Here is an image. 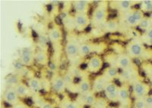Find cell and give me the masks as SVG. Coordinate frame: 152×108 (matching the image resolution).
<instances>
[{"label": "cell", "mask_w": 152, "mask_h": 108, "mask_svg": "<svg viewBox=\"0 0 152 108\" xmlns=\"http://www.w3.org/2000/svg\"><path fill=\"white\" fill-rule=\"evenodd\" d=\"M145 17L144 13L139 9L132 8L125 13L119 14V21L120 26L127 27L129 28H138L141 21Z\"/></svg>", "instance_id": "1"}, {"label": "cell", "mask_w": 152, "mask_h": 108, "mask_svg": "<svg viewBox=\"0 0 152 108\" xmlns=\"http://www.w3.org/2000/svg\"><path fill=\"white\" fill-rule=\"evenodd\" d=\"M106 62L110 66H114L120 71L127 69L134 65L132 59L126 52H119L116 54H108L106 56Z\"/></svg>", "instance_id": "2"}, {"label": "cell", "mask_w": 152, "mask_h": 108, "mask_svg": "<svg viewBox=\"0 0 152 108\" xmlns=\"http://www.w3.org/2000/svg\"><path fill=\"white\" fill-rule=\"evenodd\" d=\"M125 52L131 59L145 58L148 55V50L140 38H132L127 42L125 46Z\"/></svg>", "instance_id": "3"}, {"label": "cell", "mask_w": 152, "mask_h": 108, "mask_svg": "<svg viewBox=\"0 0 152 108\" xmlns=\"http://www.w3.org/2000/svg\"><path fill=\"white\" fill-rule=\"evenodd\" d=\"M109 2L107 1L99 2L92 13L91 25L94 27H102L107 21L109 15Z\"/></svg>", "instance_id": "4"}, {"label": "cell", "mask_w": 152, "mask_h": 108, "mask_svg": "<svg viewBox=\"0 0 152 108\" xmlns=\"http://www.w3.org/2000/svg\"><path fill=\"white\" fill-rule=\"evenodd\" d=\"M105 45L103 43L97 44V43H92V42H85L80 44L79 48V57L84 58L88 56L90 54L94 53L102 52L104 50Z\"/></svg>", "instance_id": "5"}, {"label": "cell", "mask_w": 152, "mask_h": 108, "mask_svg": "<svg viewBox=\"0 0 152 108\" xmlns=\"http://www.w3.org/2000/svg\"><path fill=\"white\" fill-rule=\"evenodd\" d=\"M131 91L129 84H123L119 86L118 93V103L119 108H131Z\"/></svg>", "instance_id": "6"}, {"label": "cell", "mask_w": 152, "mask_h": 108, "mask_svg": "<svg viewBox=\"0 0 152 108\" xmlns=\"http://www.w3.org/2000/svg\"><path fill=\"white\" fill-rule=\"evenodd\" d=\"M151 87L148 84L138 80L132 84V96L135 99L145 98L149 95Z\"/></svg>", "instance_id": "7"}, {"label": "cell", "mask_w": 152, "mask_h": 108, "mask_svg": "<svg viewBox=\"0 0 152 108\" xmlns=\"http://www.w3.org/2000/svg\"><path fill=\"white\" fill-rule=\"evenodd\" d=\"M138 77H139L138 69L136 68V66L134 64L130 68L120 71L119 80L123 84H129V85L131 83H134L136 81L140 80Z\"/></svg>", "instance_id": "8"}, {"label": "cell", "mask_w": 152, "mask_h": 108, "mask_svg": "<svg viewBox=\"0 0 152 108\" xmlns=\"http://www.w3.org/2000/svg\"><path fill=\"white\" fill-rule=\"evenodd\" d=\"M80 44L75 39H69L65 44L64 51L69 60L72 61L77 57H79Z\"/></svg>", "instance_id": "9"}, {"label": "cell", "mask_w": 152, "mask_h": 108, "mask_svg": "<svg viewBox=\"0 0 152 108\" xmlns=\"http://www.w3.org/2000/svg\"><path fill=\"white\" fill-rule=\"evenodd\" d=\"M86 67L88 72L98 73L104 67V59L99 54H94L87 62Z\"/></svg>", "instance_id": "10"}, {"label": "cell", "mask_w": 152, "mask_h": 108, "mask_svg": "<svg viewBox=\"0 0 152 108\" xmlns=\"http://www.w3.org/2000/svg\"><path fill=\"white\" fill-rule=\"evenodd\" d=\"M109 5L111 8L116 10L119 14L125 13L134 8L136 4L140 3L138 1H133V0H119V1H112L110 2Z\"/></svg>", "instance_id": "11"}, {"label": "cell", "mask_w": 152, "mask_h": 108, "mask_svg": "<svg viewBox=\"0 0 152 108\" xmlns=\"http://www.w3.org/2000/svg\"><path fill=\"white\" fill-rule=\"evenodd\" d=\"M51 89L56 94H62L66 90V85L65 83L63 76L59 72H54L50 79Z\"/></svg>", "instance_id": "12"}, {"label": "cell", "mask_w": 152, "mask_h": 108, "mask_svg": "<svg viewBox=\"0 0 152 108\" xmlns=\"http://www.w3.org/2000/svg\"><path fill=\"white\" fill-rule=\"evenodd\" d=\"M75 30L78 31H84L91 24V18L88 14L75 13L73 15Z\"/></svg>", "instance_id": "13"}, {"label": "cell", "mask_w": 152, "mask_h": 108, "mask_svg": "<svg viewBox=\"0 0 152 108\" xmlns=\"http://www.w3.org/2000/svg\"><path fill=\"white\" fill-rule=\"evenodd\" d=\"M119 88V86L115 82H107L104 91L107 101L113 103H117Z\"/></svg>", "instance_id": "14"}, {"label": "cell", "mask_w": 152, "mask_h": 108, "mask_svg": "<svg viewBox=\"0 0 152 108\" xmlns=\"http://www.w3.org/2000/svg\"><path fill=\"white\" fill-rule=\"evenodd\" d=\"M92 91V83L88 78H83L81 81L75 83L72 89L70 92L79 94H83Z\"/></svg>", "instance_id": "15"}, {"label": "cell", "mask_w": 152, "mask_h": 108, "mask_svg": "<svg viewBox=\"0 0 152 108\" xmlns=\"http://www.w3.org/2000/svg\"><path fill=\"white\" fill-rule=\"evenodd\" d=\"M19 96L16 93L14 88H6L3 94V101L10 107H15L20 103Z\"/></svg>", "instance_id": "16"}, {"label": "cell", "mask_w": 152, "mask_h": 108, "mask_svg": "<svg viewBox=\"0 0 152 108\" xmlns=\"http://www.w3.org/2000/svg\"><path fill=\"white\" fill-rule=\"evenodd\" d=\"M19 59L26 67H31L35 63L34 53L29 48H22L19 51Z\"/></svg>", "instance_id": "17"}, {"label": "cell", "mask_w": 152, "mask_h": 108, "mask_svg": "<svg viewBox=\"0 0 152 108\" xmlns=\"http://www.w3.org/2000/svg\"><path fill=\"white\" fill-rule=\"evenodd\" d=\"M97 96L96 94L93 91H89L88 93H85L83 94H79L78 95L75 101L82 107H92L94 105L95 102L97 101Z\"/></svg>", "instance_id": "18"}, {"label": "cell", "mask_w": 152, "mask_h": 108, "mask_svg": "<svg viewBox=\"0 0 152 108\" xmlns=\"http://www.w3.org/2000/svg\"><path fill=\"white\" fill-rule=\"evenodd\" d=\"M47 35L49 40L53 44H59L63 40V32L61 27L58 25H53L52 28L49 30Z\"/></svg>", "instance_id": "19"}, {"label": "cell", "mask_w": 152, "mask_h": 108, "mask_svg": "<svg viewBox=\"0 0 152 108\" xmlns=\"http://www.w3.org/2000/svg\"><path fill=\"white\" fill-rule=\"evenodd\" d=\"M27 85L33 94H39L43 88V82L41 79L34 75L27 79Z\"/></svg>", "instance_id": "20"}, {"label": "cell", "mask_w": 152, "mask_h": 108, "mask_svg": "<svg viewBox=\"0 0 152 108\" xmlns=\"http://www.w3.org/2000/svg\"><path fill=\"white\" fill-rule=\"evenodd\" d=\"M91 1H87V0H76L72 2L73 9L75 13L78 14H88L90 10V5Z\"/></svg>", "instance_id": "21"}, {"label": "cell", "mask_w": 152, "mask_h": 108, "mask_svg": "<svg viewBox=\"0 0 152 108\" xmlns=\"http://www.w3.org/2000/svg\"><path fill=\"white\" fill-rule=\"evenodd\" d=\"M107 82H109L106 79L105 77L101 74L95 77L92 82V91L94 94H98L101 93L104 91V88L106 87Z\"/></svg>", "instance_id": "22"}, {"label": "cell", "mask_w": 152, "mask_h": 108, "mask_svg": "<svg viewBox=\"0 0 152 108\" xmlns=\"http://www.w3.org/2000/svg\"><path fill=\"white\" fill-rule=\"evenodd\" d=\"M101 28H103L102 29L104 30V33L113 34L119 31L120 28L119 18H112V19L107 20V22Z\"/></svg>", "instance_id": "23"}, {"label": "cell", "mask_w": 152, "mask_h": 108, "mask_svg": "<svg viewBox=\"0 0 152 108\" xmlns=\"http://www.w3.org/2000/svg\"><path fill=\"white\" fill-rule=\"evenodd\" d=\"M35 63L42 66H47L50 62V57L47 51L37 50L34 53Z\"/></svg>", "instance_id": "24"}, {"label": "cell", "mask_w": 152, "mask_h": 108, "mask_svg": "<svg viewBox=\"0 0 152 108\" xmlns=\"http://www.w3.org/2000/svg\"><path fill=\"white\" fill-rule=\"evenodd\" d=\"M120 70L114 66H108L103 72L102 75L108 82H114L116 79H119Z\"/></svg>", "instance_id": "25"}, {"label": "cell", "mask_w": 152, "mask_h": 108, "mask_svg": "<svg viewBox=\"0 0 152 108\" xmlns=\"http://www.w3.org/2000/svg\"><path fill=\"white\" fill-rule=\"evenodd\" d=\"M22 75L18 73H12L5 77V82L7 88H15L18 85L23 82Z\"/></svg>", "instance_id": "26"}, {"label": "cell", "mask_w": 152, "mask_h": 108, "mask_svg": "<svg viewBox=\"0 0 152 108\" xmlns=\"http://www.w3.org/2000/svg\"><path fill=\"white\" fill-rule=\"evenodd\" d=\"M14 88L20 98H29L33 94L31 90H30L28 85H27V83H24V82H21Z\"/></svg>", "instance_id": "27"}, {"label": "cell", "mask_w": 152, "mask_h": 108, "mask_svg": "<svg viewBox=\"0 0 152 108\" xmlns=\"http://www.w3.org/2000/svg\"><path fill=\"white\" fill-rule=\"evenodd\" d=\"M12 67L16 71V73L19 74V75H22L23 77H28V79H29V75H28V67H26L20 61V59H18L16 60H14L12 63Z\"/></svg>", "instance_id": "28"}, {"label": "cell", "mask_w": 152, "mask_h": 108, "mask_svg": "<svg viewBox=\"0 0 152 108\" xmlns=\"http://www.w3.org/2000/svg\"><path fill=\"white\" fill-rule=\"evenodd\" d=\"M62 76H63L65 83H66V90H68L69 91L72 89V88L74 86L75 84V76L73 75L72 72L69 69L67 70Z\"/></svg>", "instance_id": "29"}, {"label": "cell", "mask_w": 152, "mask_h": 108, "mask_svg": "<svg viewBox=\"0 0 152 108\" xmlns=\"http://www.w3.org/2000/svg\"><path fill=\"white\" fill-rule=\"evenodd\" d=\"M60 108H82L83 107L81 106L76 101H72L69 98H64L61 101Z\"/></svg>", "instance_id": "30"}, {"label": "cell", "mask_w": 152, "mask_h": 108, "mask_svg": "<svg viewBox=\"0 0 152 108\" xmlns=\"http://www.w3.org/2000/svg\"><path fill=\"white\" fill-rule=\"evenodd\" d=\"M140 40L143 42L144 44L152 47V28H149L148 30L142 33Z\"/></svg>", "instance_id": "31"}, {"label": "cell", "mask_w": 152, "mask_h": 108, "mask_svg": "<svg viewBox=\"0 0 152 108\" xmlns=\"http://www.w3.org/2000/svg\"><path fill=\"white\" fill-rule=\"evenodd\" d=\"M48 35L41 34L39 36V38L37 40V46L38 50H41L47 51L48 49V41H49Z\"/></svg>", "instance_id": "32"}, {"label": "cell", "mask_w": 152, "mask_h": 108, "mask_svg": "<svg viewBox=\"0 0 152 108\" xmlns=\"http://www.w3.org/2000/svg\"><path fill=\"white\" fill-rule=\"evenodd\" d=\"M139 9L143 13L152 12V0H144L139 3Z\"/></svg>", "instance_id": "33"}, {"label": "cell", "mask_w": 152, "mask_h": 108, "mask_svg": "<svg viewBox=\"0 0 152 108\" xmlns=\"http://www.w3.org/2000/svg\"><path fill=\"white\" fill-rule=\"evenodd\" d=\"M142 69L145 75L152 84V64L150 63H144L142 65Z\"/></svg>", "instance_id": "34"}, {"label": "cell", "mask_w": 152, "mask_h": 108, "mask_svg": "<svg viewBox=\"0 0 152 108\" xmlns=\"http://www.w3.org/2000/svg\"><path fill=\"white\" fill-rule=\"evenodd\" d=\"M138 28L140 30H142V31H143V32L145 31H147V30H148L149 28H152L151 21L149 17L145 16V17L143 18V19L141 21L140 24L138 25Z\"/></svg>", "instance_id": "35"}, {"label": "cell", "mask_w": 152, "mask_h": 108, "mask_svg": "<svg viewBox=\"0 0 152 108\" xmlns=\"http://www.w3.org/2000/svg\"><path fill=\"white\" fill-rule=\"evenodd\" d=\"M108 107V101L107 98H97L94 105L91 108H107Z\"/></svg>", "instance_id": "36"}, {"label": "cell", "mask_w": 152, "mask_h": 108, "mask_svg": "<svg viewBox=\"0 0 152 108\" xmlns=\"http://www.w3.org/2000/svg\"><path fill=\"white\" fill-rule=\"evenodd\" d=\"M148 104L146 103L145 98H139L135 99V101L132 104V108H147Z\"/></svg>", "instance_id": "37"}, {"label": "cell", "mask_w": 152, "mask_h": 108, "mask_svg": "<svg viewBox=\"0 0 152 108\" xmlns=\"http://www.w3.org/2000/svg\"><path fill=\"white\" fill-rule=\"evenodd\" d=\"M66 28L69 30H75L74 20H73V16L70 17V15H67L64 19L63 22Z\"/></svg>", "instance_id": "38"}, {"label": "cell", "mask_w": 152, "mask_h": 108, "mask_svg": "<svg viewBox=\"0 0 152 108\" xmlns=\"http://www.w3.org/2000/svg\"><path fill=\"white\" fill-rule=\"evenodd\" d=\"M39 108H55V106L53 103L49 101H43L40 104Z\"/></svg>", "instance_id": "39"}, {"label": "cell", "mask_w": 152, "mask_h": 108, "mask_svg": "<svg viewBox=\"0 0 152 108\" xmlns=\"http://www.w3.org/2000/svg\"><path fill=\"white\" fill-rule=\"evenodd\" d=\"M145 98V101H146V103H147L148 106V107H152V94L151 95L147 96Z\"/></svg>", "instance_id": "40"}, {"label": "cell", "mask_w": 152, "mask_h": 108, "mask_svg": "<svg viewBox=\"0 0 152 108\" xmlns=\"http://www.w3.org/2000/svg\"><path fill=\"white\" fill-rule=\"evenodd\" d=\"M149 18H150L151 21V24H152V12L150 14V16H149Z\"/></svg>", "instance_id": "41"}, {"label": "cell", "mask_w": 152, "mask_h": 108, "mask_svg": "<svg viewBox=\"0 0 152 108\" xmlns=\"http://www.w3.org/2000/svg\"><path fill=\"white\" fill-rule=\"evenodd\" d=\"M107 108H116V107H108Z\"/></svg>", "instance_id": "42"}, {"label": "cell", "mask_w": 152, "mask_h": 108, "mask_svg": "<svg viewBox=\"0 0 152 108\" xmlns=\"http://www.w3.org/2000/svg\"><path fill=\"white\" fill-rule=\"evenodd\" d=\"M1 108H12V107H2Z\"/></svg>", "instance_id": "43"}, {"label": "cell", "mask_w": 152, "mask_h": 108, "mask_svg": "<svg viewBox=\"0 0 152 108\" xmlns=\"http://www.w3.org/2000/svg\"><path fill=\"white\" fill-rule=\"evenodd\" d=\"M147 108H152V107H148Z\"/></svg>", "instance_id": "44"}]
</instances>
